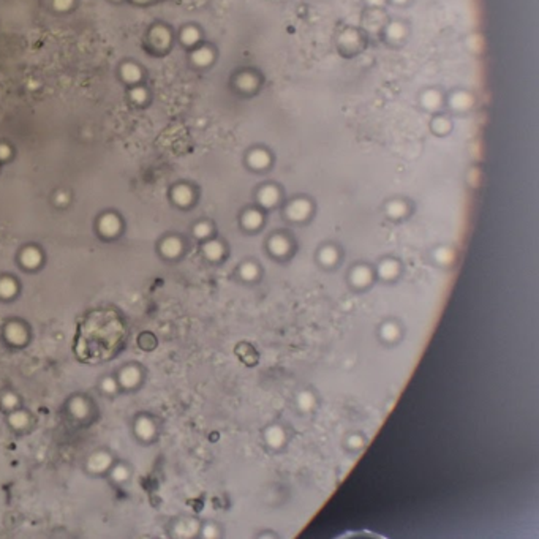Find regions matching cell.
Returning <instances> with one entry per match:
<instances>
[{"label": "cell", "instance_id": "obj_1", "mask_svg": "<svg viewBox=\"0 0 539 539\" xmlns=\"http://www.w3.org/2000/svg\"><path fill=\"white\" fill-rule=\"evenodd\" d=\"M5 337L13 345H24L27 341V331L19 323H10L5 328Z\"/></svg>", "mask_w": 539, "mask_h": 539}, {"label": "cell", "instance_id": "obj_2", "mask_svg": "<svg viewBox=\"0 0 539 539\" xmlns=\"http://www.w3.org/2000/svg\"><path fill=\"white\" fill-rule=\"evenodd\" d=\"M111 462L113 460H111V456L108 452H97V454H93L89 459L87 468L92 473H103L111 467Z\"/></svg>", "mask_w": 539, "mask_h": 539}, {"label": "cell", "instance_id": "obj_3", "mask_svg": "<svg viewBox=\"0 0 539 539\" xmlns=\"http://www.w3.org/2000/svg\"><path fill=\"white\" fill-rule=\"evenodd\" d=\"M100 231L101 234H105L108 237L116 236L121 231V220L114 213H106L100 220Z\"/></svg>", "mask_w": 539, "mask_h": 539}, {"label": "cell", "instance_id": "obj_4", "mask_svg": "<svg viewBox=\"0 0 539 539\" xmlns=\"http://www.w3.org/2000/svg\"><path fill=\"white\" fill-rule=\"evenodd\" d=\"M141 380V372L136 367H127L119 375V381L124 388H135Z\"/></svg>", "mask_w": 539, "mask_h": 539}, {"label": "cell", "instance_id": "obj_5", "mask_svg": "<svg viewBox=\"0 0 539 539\" xmlns=\"http://www.w3.org/2000/svg\"><path fill=\"white\" fill-rule=\"evenodd\" d=\"M150 40L153 43V46H157L158 49H165L169 46L171 43V33L168 29L161 27V25H158V27L152 29L150 32Z\"/></svg>", "mask_w": 539, "mask_h": 539}, {"label": "cell", "instance_id": "obj_6", "mask_svg": "<svg viewBox=\"0 0 539 539\" xmlns=\"http://www.w3.org/2000/svg\"><path fill=\"white\" fill-rule=\"evenodd\" d=\"M135 430H136V435H138L141 440H150L152 436L155 435V425H153V422L150 421V419L139 417L138 421H136Z\"/></svg>", "mask_w": 539, "mask_h": 539}, {"label": "cell", "instance_id": "obj_7", "mask_svg": "<svg viewBox=\"0 0 539 539\" xmlns=\"http://www.w3.org/2000/svg\"><path fill=\"white\" fill-rule=\"evenodd\" d=\"M21 263L29 269L37 268L41 263V253L37 249H33V247H29V249H25L21 255Z\"/></svg>", "mask_w": 539, "mask_h": 539}, {"label": "cell", "instance_id": "obj_8", "mask_svg": "<svg viewBox=\"0 0 539 539\" xmlns=\"http://www.w3.org/2000/svg\"><path fill=\"white\" fill-rule=\"evenodd\" d=\"M181 250H182L181 241L176 239V237L165 239L163 244H161V252H163V255L168 256V258H174V256H177L179 253H181Z\"/></svg>", "mask_w": 539, "mask_h": 539}, {"label": "cell", "instance_id": "obj_9", "mask_svg": "<svg viewBox=\"0 0 539 539\" xmlns=\"http://www.w3.org/2000/svg\"><path fill=\"white\" fill-rule=\"evenodd\" d=\"M70 411H71V414H73L74 417H78V419L85 417V416H87V413H89L87 402H85L82 397H74V399L71 400V404H70Z\"/></svg>", "mask_w": 539, "mask_h": 539}, {"label": "cell", "instance_id": "obj_10", "mask_svg": "<svg viewBox=\"0 0 539 539\" xmlns=\"http://www.w3.org/2000/svg\"><path fill=\"white\" fill-rule=\"evenodd\" d=\"M173 198H174V201L177 204H181V206H187V204L192 201V190L187 185H179V187L174 188Z\"/></svg>", "mask_w": 539, "mask_h": 539}, {"label": "cell", "instance_id": "obj_11", "mask_svg": "<svg viewBox=\"0 0 539 539\" xmlns=\"http://www.w3.org/2000/svg\"><path fill=\"white\" fill-rule=\"evenodd\" d=\"M212 59H213V54H212V51L209 48H200L193 53V62L196 65H200V67L209 65L212 62Z\"/></svg>", "mask_w": 539, "mask_h": 539}, {"label": "cell", "instance_id": "obj_12", "mask_svg": "<svg viewBox=\"0 0 539 539\" xmlns=\"http://www.w3.org/2000/svg\"><path fill=\"white\" fill-rule=\"evenodd\" d=\"M122 76L127 82H138L141 78V70L135 64H125L122 67Z\"/></svg>", "mask_w": 539, "mask_h": 539}, {"label": "cell", "instance_id": "obj_13", "mask_svg": "<svg viewBox=\"0 0 539 539\" xmlns=\"http://www.w3.org/2000/svg\"><path fill=\"white\" fill-rule=\"evenodd\" d=\"M18 291V286H16V281L11 278H2L0 280V296L8 299L16 294Z\"/></svg>", "mask_w": 539, "mask_h": 539}, {"label": "cell", "instance_id": "obj_14", "mask_svg": "<svg viewBox=\"0 0 539 539\" xmlns=\"http://www.w3.org/2000/svg\"><path fill=\"white\" fill-rule=\"evenodd\" d=\"M10 424H11V427H14V429L22 430L29 424V414L24 411H14L10 416Z\"/></svg>", "mask_w": 539, "mask_h": 539}, {"label": "cell", "instance_id": "obj_15", "mask_svg": "<svg viewBox=\"0 0 539 539\" xmlns=\"http://www.w3.org/2000/svg\"><path fill=\"white\" fill-rule=\"evenodd\" d=\"M198 40H200V32H198V29L187 27V29L182 32V41L185 43V45H188V46L195 45V43L198 41Z\"/></svg>", "mask_w": 539, "mask_h": 539}, {"label": "cell", "instance_id": "obj_16", "mask_svg": "<svg viewBox=\"0 0 539 539\" xmlns=\"http://www.w3.org/2000/svg\"><path fill=\"white\" fill-rule=\"evenodd\" d=\"M111 474H113V479L116 482H124L128 479V476H130V472H128V468L125 465H116Z\"/></svg>", "mask_w": 539, "mask_h": 539}, {"label": "cell", "instance_id": "obj_17", "mask_svg": "<svg viewBox=\"0 0 539 539\" xmlns=\"http://www.w3.org/2000/svg\"><path fill=\"white\" fill-rule=\"evenodd\" d=\"M204 252H206V255L209 256V258L215 260V258H218V256H220L221 249H220V245H218L217 242H209L206 247H204Z\"/></svg>", "mask_w": 539, "mask_h": 539}, {"label": "cell", "instance_id": "obj_18", "mask_svg": "<svg viewBox=\"0 0 539 539\" xmlns=\"http://www.w3.org/2000/svg\"><path fill=\"white\" fill-rule=\"evenodd\" d=\"M2 405L6 409H13V408L18 406V397H16L14 394H11V392H6V394L2 397Z\"/></svg>", "mask_w": 539, "mask_h": 539}, {"label": "cell", "instance_id": "obj_19", "mask_svg": "<svg viewBox=\"0 0 539 539\" xmlns=\"http://www.w3.org/2000/svg\"><path fill=\"white\" fill-rule=\"evenodd\" d=\"M130 95H132V100L136 101V103H144L145 98H147V92H145V89H142V87H135Z\"/></svg>", "mask_w": 539, "mask_h": 539}, {"label": "cell", "instance_id": "obj_20", "mask_svg": "<svg viewBox=\"0 0 539 539\" xmlns=\"http://www.w3.org/2000/svg\"><path fill=\"white\" fill-rule=\"evenodd\" d=\"M101 389H103L105 392H108V394H114V392L117 391V383L114 378H105L103 383H101Z\"/></svg>", "mask_w": 539, "mask_h": 539}, {"label": "cell", "instance_id": "obj_21", "mask_svg": "<svg viewBox=\"0 0 539 539\" xmlns=\"http://www.w3.org/2000/svg\"><path fill=\"white\" fill-rule=\"evenodd\" d=\"M192 530H193V524H192V522H181V524L177 525L176 532H177V535L185 536V535L190 533ZM192 533H193V532H192Z\"/></svg>", "mask_w": 539, "mask_h": 539}, {"label": "cell", "instance_id": "obj_22", "mask_svg": "<svg viewBox=\"0 0 539 539\" xmlns=\"http://www.w3.org/2000/svg\"><path fill=\"white\" fill-rule=\"evenodd\" d=\"M209 233H210V228L206 223H200V225H196V228H195V234L198 237H206Z\"/></svg>", "mask_w": 539, "mask_h": 539}, {"label": "cell", "instance_id": "obj_23", "mask_svg": "<svg viewBox=\"0 0 539 539\" xmlns=\"http://www.w3.org/2000/svg\"><path fill=\"white\" fill-rule=\"evenodd\" d=\"M71 3H73V0H54V6L61 11L68 10V8L71 6Z\"/></svg>", "mask_w": 539, "mask_h": 539}, {"label": "cell", "instance_id": "obj_24", "mask_svg": "<svg viewBox=\"0 0 539 539\" xmlns=\"http://www.w3.org/2000/svg\"><path fill=\"white\" fill-rule=\"evenodd\" d=\"M10 153H11V150L6 144H0V160H6L10 157Z\"/></svg>", "mask_w": 539, "mask_h": 539}, {"label": "cell", "instance_id": "obj_25", "mask_svg": "<svg viewBox=\"0 0 539 539\" xmlns=\"http://www.w3.org/2000/svg\"><path fill=\"white\" fill-rule=\"evenodd\" d=\"M56 202L59 204V206H64V204L68 202V195L64 193V192H59V193L56 195Z\"/></svg>", "mask_w": 539, "mask_h": 539}, {"label": "cell", "instance_id": "obj_26", "mask_svg": "<svg viewBox=\"0 0 539 539\" xmlns=\"http://www.w3.org/2000/svg\"><path fill=\"white\" fill-rule=\"evenodd\" d=\"M135 2H138V3H144V2H147V0H135Z\"/></svg>", "mask_w": 539, "mask_h": 539}]
</instances>
